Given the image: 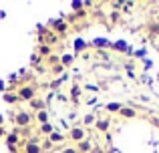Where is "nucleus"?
Here are the masks:
<instances>
[{
	"instance_id": "obj_1",
	"label": "nucleus",
	"mask_w": 159,
	"mask_h": 153,
	"mask_svg": "<svg viewBox=\"0 0 159 153\" xmlns=\"http://www.w3.org/2000/svg\"><path fill=\"white\" fill-rule=\"evenodd\" d=\"M16 95H18V99H20V101L30 103L32 99L36 97V89H34V85H22L18 91H16Z\"/></svg>"
},
{
	"instance_id": "obj_8",
	"label": "nucleus",
	"mask_w": 159,
	"mask_h": 153,
	"mask_svg": "<svg viewBox=\"0 0 159 153\" xmlns=\"http://www.w3.org/2000/svg\"><path fill=\"white\" fill-rule=\"evenodd\" d=\"M18 143H20V133L18 131H12V133L6 135V145L8 147H16Z\"/></svg>"
},
{
	"instance_id": "obj_5",
	"label": "nucleus",
	"mask_w": 159,
	"mask_h": 153,
	"mask_svg": "<svg viewBox=\"0 0 159 153\" xmlns=\"http://www.w3.org/2000/svg\"><path fill=\"white\" fill-rule=\"evenodd\" d=\"M95 129H97L99 133H107V131L111 129V119H97V121H95Z\"/></svg>"
},
{
	"instance_id": "obj_28",
	"label": "nucleus",
	"mask_w": 159,
	"mask_h": 153,
	"mask_svg": "<svg viewBox=\"0 0 159 153\" xmlns=\"http://www.w3.org/2000/svg\"><path fill=\"white\" fill-rule=\"evenodd\" d=\"M30 61H32V63H39L40 56H39V55H32V59H30Z\"/></svg>"
},
{
	"instance_id": "obj_19",
	"label": "nucleus",
	"mask_w": 159,
	"mask_h": 153,
	"mask_svg": "<svg viewBox=\"0 0 159 153\" xmlns=\"http://www.w3.org/2000/svg\"><path fill=\"white\" fill-rule=\"evenodd\" d=\"M87 48V43L83 38H77L75 40V52H81V51H85Z\"/></svg>"
},
{
	"instance_id": "obj_7",
	"label": "nucleus",
	"mask_w": 159,
	"mask_h": 153,
	"mask_svg": "<svg viewBox=\"0 0 159 153\" xmlns=\"http://www.w3.org/2000/svg\"><path fill=\"white\" fill-rule=\"evenodd\" d=\"M52 26H51V30L52 32H58V34H62V32L66 30V28H69V24L65 22V20H52Z\"/></svg>"
},
{
	"instance_id": "obj_32",
	"label": "nucleus",
	"mask_w": 159,
	"mask_h": 153,
	"mask_svg": "<svg viewBox=\"0 0 159 153\" xmlns=\"http://www.w3.org/2000/svg\"><path fill=\"white\" fill-rule=\"evenodd\" d=\"M4 125V115H0V127Z\"/></svg>"
},
{
	"instance_id": "obj_20",
	"label": "nucleus",
	"mask_w": 159,
	"mask_h": 153,
	"mask_svg": "<svg viewBox=\"0 0 159 153\" xmlns=\"http://www.w3.org/2000/svg\"><path fill=\"white\" fill-rule=\"evenodd\" d=\"M95 121H97V119H95V115H85V117H83V127L95 125Z\"/></svg>"
},
{
	"instance_id": "obj_13",
	"label": "nucleus",
	"mask_w": 159,
	"mask_h": 153,
	"mask_svg": "<svg viewBox=\"0 0 159 153\" xmlns=\"http://www.w3.org/2000/svg\"><path fill=\"white\" fill-rule=\"evenodd\" d=\"M65 139H66V137H65L62 133H58V131H52V133L48 135V141H51V145H58V143H62Z\"/></svg>"
},
{
	"instance_id": "obj_2",
	"label": "nucleus",
	"mask_w": 159,
	"mask_h": 153,
	"mask_svg": "<svg viewBox=\"0 0 159 153\" xmlns=\"http://www.w3.org/2000/svg\"><path fill=\"white\" fill-rule=\"evenodd\" d=\"M69 139L73 143H81L87 139V129L83 125H77V127H70L69 129Z\"/></svg>"
},
{
	"instance_id": "obj_18",
	"label": "nucleus",
	"mask_w": 159,
	"mask_h": 153,
	"mask_svg": "<svg viewBox=\"0 0 159 153\" xmlns=\"http://www.w3.org/2000/svg\"><path fill=\"white\" fill-rule=\"evenodd\" d=\"M52 131H54L52 123H44V125H40V133H43V135H51Z\"/></svg>"
},
{
	"instance_id": "obj_6",
	"label": "nucleus",
	"mask_w": 159,
	"mask_h": 153,
	"mask_svg": "<svg viewBox=\"0 0 159 153\" xmlns=\"http://www.w3.org/2000/svg\"><path fill=\"white\" fill-rule=\"evenodd\" d=\"M91 47L97 48V51H105V48H111V40H107V38H95L93 43H91Z\"/></svg>"
},
{
	"instance_id": "obj_3",
	"label": "nucleus",
	"mask_w": 159,
	"mask_h": 153,
	"mask_svg": "<svg viewBox=\"0 0 159 153\" xmlns=\"http://www.w3.org/2000/svg\"><path fill=\"white\" fill-rule=\"evenodd\" d=\"M14 123H16V127H30L32 113H28V111H18V113L14 115Z\"/></svg>"
},
{
	"instance_id": "obj_10",
	"label": "nucleus",
	"mask_w": 159,
	"mask_h": 153,
	"mask_svg": "<svg viewBox=\"0 0 159 153\" xmlns=\"http://www.w3.org/2000/svg\"><path fill=\"white\" fill-rule=\"evenodd\" d=\"M119 115H121V117H123V119H135L137 117V111L135 109H133V107H121V111H119Z\"/></svg>"
},
{
	"instance_id": "obj_22",
	"label": "nucleus",
	"mask_w": 159,
	"mask_h": 153,
	"mask_svg": "<svg viewBox=\"0 0 159 153\" xmlns=\"http://www.w3.org/2000/svg\"><path fill=\"white\" fill-rule=\"evenodd\" d=\"M79 95H81V87H79V85H73V89H70V97H73L75 101H77Z\"/></svg>"
},
{
	"instance_id": "obj_14",
	"label": "nucleus",
	"mask_w": 159,
	"mask_h": 153,
	"mask_svg": "<svg viewBox=\"0 0 159 153\" xmlns=\"http://www.w3.org/2000/svg\"><path fill=\"white\" fill-rule=\"evenodd\" d=\"M121 103H117V101H111V103H107L105 105V109H107V113H119L121 111Z\"/></svg>"
},
{
	"instance_id": "obj_26",
	"label": "nucleus",
	"mask_w": 159,
	"mask_h": 153,
	"mask_svg": "<svg viewBox=\"0 0 159 153\" xmlns=\"http://www.w3.org/2000/svg\"><path fill=\"white\" fill-rule=\"evenodd\" d=\"M62 153H77V149H75V147H65Z\"/></svg>"
},
{
	"instance_id": "obj_11",
	"label": "nucleus",
	"mask_w": 159,
	"mask_h": 153,
	"mask_svg": "<svg viewBox=\"0 0 159 153\" xmlns=\"http://www.w3.org/2000/svg\"><path fill=\"white\" fill-rule=\"evenodd\" d=\"M77 153H91V149H93V143L89 141V139H85V141H81V143H77Z\"/></svg>"
},
{
	"instance_id": "obj_17",
	"label": "nucleus",
	"mask_w": 159,
	"mask_h": 153,
	"mask_svg": "<svg viewBox=\"0 0 159 153\" xmlns=\"http://www.w3.org/2000/svg\"><path fill=\"white\" fill-rule=\"evenodd\" d=\"M4 101L10 103V105H14V103H18L20 99H18V95H16V93H4Z\"/></svg>"
},
{
	"instance_id": "obj_9",
	"label": "nucleus",
	"mask_w": 159,
	"mask_h": 153,
	"mask_svg": "<svg viewBox=\"0 0 159 153\" xmlns=\"http://www.w3.org/2000/svg\"><path fill=\"white\" fill-rule=\"evenodd\" d=\"M28 105L32 107V111H34V113H39V111H44V109H47V103H44L43 99H39V97H34L30 103H28Z\"/></svg>"
},
{
	"instance_id": "obj_16",
	"label": "nucleus",
	"mask_w": 159,
	"mask_h": 153,
	"mask_svg": "<svg viewBox=\"0 0 159 153\" xmlns=\"http://www.w3.org/2000/svg\"><path fill=\"white\" fill-rule=\"evenodd\" d=\"M75 63V55H62L61 56V65H62V67H70V65H73Z\"/></svg>"
},
{
	"instance_id": "obj_29",
	"label": "nucleus",
	"mask_w": 159,
	"mask_h": 153,
	"mask_svg": "<svg viewBox=\"0 0 159 153\" xmlns=\"http://www.w3.org/2000/svg\"><path fill=\"white\" fill-rule=\"evenodd\" d=\"M4 89H6V83H4V81H0V91H2V93H4Z\"/></svg>"
},
{
	"instance_id": "obj_24",
	"label": "nucleus",
	"mask_w": 159,
	"mask_h": 153,
	"mask_svg": "<svg viewBox=\"0 0 159 153\" xmlns=\"http://www.w3.org/2000/svg\"><path fill=\"white\" fill-rule=\"evenodd\" d=\"M70 6H73V8H77V10H79V8H83V6H85V2H79V0H77V2H73Z\"/></svg>"
},
{
	"instance_id": "obj_30",
	"label": "nucleus",
	"mask_w": 159,
	"mask_h": 153,
	"mask_svg": "<svg viewBox=\"0 0 159 153\" xmlns=\"http://www.w3.org/2000/svg\"><path fill=\"white\" fill-rule=\"evenodd\" d=\"M8 151L10 153H18V147H8Z\"/></svg>"
},
{
	"instance_id": "obj_31",
	"label": "nucleus",
	"mask_w": 159,
	"mask_h": 153,
	"mask_svg": "<svg viewBox=\"0 0 159 153\" xmlns=\"http://www.w3.org/2000/svg\"><path fill=\"white\" fill-rule=\"evenodd\" d=\"M91 153H103L101 149H97V147H93V149H91Z\"/></svg>"
},
{
	"instance_id": "obj_27",
	"label": "nucleus",
	"mask_w": 159,
	"mask_h": 153,
	"mask_svg": "<svg viewBox=\"0 0 159 153\" xmlns=\"http://www.w3.org/2000/svg\"><path fill=\"white\" fill-rule=\"evenodd\" d=\"M151 123H153L155 127H159V117H153V119H151Z\"/></svg>"
},
{
	"instance_id": "obj_23",
	"label": "nucleus",
	"mask_w": 159,
	"mask_h": 153,
	"mask_svg": "<svg viewBox=\"0 0 159 153\" xmlns=\"http://www.w3.org/2000/svg\"><path fill=\"white\" fill-rule=\"evenodd\" d=\"M61 71H65L62 65H54V67H52V73H61Z\"/></svg>"
},
{
	"instance_id": "obj_33",
	"label": "nucleus",
	"mask_w": 159,
	"mask_h": 153,
	"mask_svg": "<svg viewBox=\"0 0 159 153\" xmlns=\"http://www.w3.org/2000/svg\"><path fill=\"white\" fill-rule=\"evenodd\" d=\"M4 137V127H0V139Z\"/></svg>"
},
{
	"instance_id": "obj_25",
	"label": "nucleus",
	"mask_w": 159,
	"mask_h": 153,
	"mask_svg": "<svg viewBox=\"0 0 159 153\" xmlns=\"http://www.w3.org/2000/svg\"><path fill=\"white\" fill-rule=\"evenodd\" d=\"M97 56H101L103 61H105V59H109V55H107L105 51H97Z\"/></svg>"
},
{
	"instance_id": "obj_4",
	"label": "nucleus",
	"mask_w": 159,
	"mask_h": 153,
	"mask_svg": "<svg viewBox=\"0 0 159 153\" xmlns=\"http://www.w3.org/2000/svg\"><path fill=\"white\" fill-rule=\"evenodd\" d=\"M24 153H43V145L39 143V139H28L24 143Z\"/></svg>"
},
{
	"instance_id": "obj_12",
	"label": "nucleus",
	"mask_w": 159,
	"mask_h": 153,
	"mask_svg": "<svg viewBox=\"0 0 159 153\" xmlns=\"http://www.w3.org/2000/svg\"><path fill=\"white\" fill-rule=\"evenodd\" d=\"M34 121L40 123V125H44V123H51V117H48V111H39V113H34Z\"/></svg>"
},
{
	"instance_id": "obj_15",
	"label": "nucleus",
	"mask_w": 159,
	"mask_h": 153,
	"mask_svg": "<svg viewBox=\"0 0 159 153\" xmlns=\"http://www.w3.org/2000/svg\"><path fill=\"white\" fill-rule=\"evenodd\" d=\"M111 48H115V51H119V52L129 51V47H127V43H125V40H117V43H111Z\"/></svg>"
},
{
	"instance_id": "obj_21",
	"label": "nucleus",
	"mask_w": 159,
	"mask_h": 153,
	"mask_svg": "<svg viewBox=\"0 0 159 153\" xmlns=\"http://www.w3.org/2000/svg\"><path fill=\"white\" fill-rule=\"evenodd\" d=\"M39 52H40L43 56H51V47H48V44H40Z\"/></svg>"
}]
</instances>
